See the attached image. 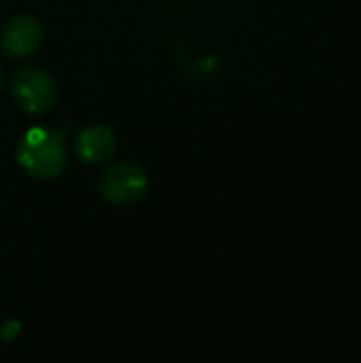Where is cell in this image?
<instances>
[{
	"instance_id": "obj_1",
	"label": "cell",
	"mask_w": 361,
	"mask_h": 363,
	"mask_svg": "<svg viewBox=\"0 0 361 363\" xmlns=\"http://www.w3.org/2000/svg\"><path fill=\"white\" fill-rule=\"evenodd\" d=\"M17 160L30 177L51 181L64 172L68 164V147L57 130L34 128L21 138Z\"/></svg>"
},
{
	"instance_id": "obj_2",
	"label": "cell",
	"mask_w": 361,
	"mask_h": 363,
	"mask_svg": "<svg viewBox=\"0 0 361 363\" xmlns=\"http://www.w3.org/2000/svg\"><path fill=\"white\" fill-rule=\"evenodd\" d=\"M98 187L102 198L109 200L111 204L130 206L145 198L149 189V181L140 166L132 162H117L102 172Z\"/></svg>"
},
{
	"instance_id": "obj_3",
	"label": "cell",
	"mask_w": 361,
	"mask_h": 363,
	"mask_svg": "<svg viewBox=\"0 0 361 363\" xmlns=\"http://www.w3.org/2000/svg\"><path fill=\"white\" fill-rule=\"evenodd\" d=\"M13 98L30 115L47 113L57 98L55 81L38 66H23L13 79Z\"/></svg>"
},
{
	"instance_id": "obj_4",
	"label": "cell",
	"mask_w": 361,
	"mask_h": 363,
	"mask_svg": "<svg viewBox=\"0 0 361 363\" xmlns=\"http://www.w3.org/2000/svg\"><path fill=\"white\" fill-rule=\"evenodd\" d=\"M45 38V30L40 21L32 15H15L6 21L0 34L2 49L13 57L32 55Z\"/></svg>"
},
{
	"instance_id": "obj_5",
	"label": "cell",
	"mask_w": 361,
	"mask_h": 363,
	"mask_svg": "<svg viewBox=\"0 0 361 363\" xmlns=\"http://www.w3.org/2000/svg\"><path fill=\"white\" fill-rule=\"evenodd\" d=\"M115 149L117 138L102 123H91L83 128L74 138V153L79 155V160L87 164H104L106 160H111Z\"/></svg>"
},
{
	"instance_id": "obj_6",
	"label": "cell",
	"mask_w": 361,
	"mask_h": 363,
	"mask_svg": "<svg viewBox=\"0 0 361 363\" xmlns=\"http://www.w3.org/2000/svg\"><path fill=\"white\" fill-rule=\"evenodd\" d=\"M0 87H2V70H0Z\"/></svg>"
}]
</instances>
